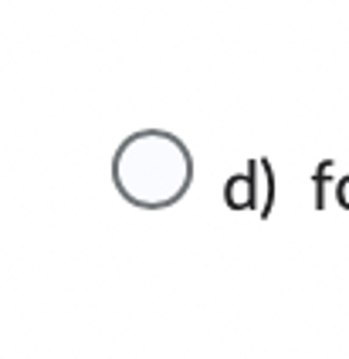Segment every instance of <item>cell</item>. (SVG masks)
I'll return each mask as SVG.
<instances>
[{
	"instance_id": "cell-1",
	"label": "cell",
	"mask_w": 349,
	"mask_h": 359,
	"mask_svg": "<svg viewBox=\"0 0 349 359\" xmlns=\"http://www.w3.org/2000/svg\"><path fill=\"white\" fill-rule=\"evenodd\" d=\"M193 153L170 129H136L112 153V187L136 210H170L193 187Z\"/></svg>"
},
{
	"instance_id": "cell-5",
	"label": "cell",
	"mask_w": 349,
	"mask_h": 359,
	"mask_svg": "<svg viewBox=\"0 0 349 359\" xmlns=\"http://www.w3.org/2000/svg\"><path fill=\"white\" fill-rule=\"evenodd\" d=\"M336 207L349 210V173H339V183H336Z\"/></svg>"
},
{
	"instance_id": "cell-3",
	"label": "cell",
	"mask_w": 349,
	"mask_h": 359,
	"mask_svg": "<svg viewBox=\"0 0 349 359\" xmlns=\"http://www.w3.org/2000/svg\"><path fill=\"white\" fill-rule=\"evenodd\" d=\"M224 203L227 210H254V177L247 166L224 180Z\"/></svg>"
},
{
	"instance_id": "cell-4",
	"label": "cell",
	"mask_w": 349,
	"mask_h": 359,
	"mask_svg": "<svg viewBox=\"0 0 349 359\" xmlns=\"http://www.w3.org/2000/svg\"><path fill=\"white\" fill-rule=\"evenodd\" d=\"M336 183H339L336 160H322L312 170V200H315V210H329V203H336Z\"/></svg>"
},
{
	"instance_id": "cell-2",
	"label": "cell",
	"mask_w": 349,
	"mask_h": 359,
	"mask_svg": "<svg viewBox=\"0 0 349 359\" xmlns=\"http://www.w3.org/2000/svg\"><path fill=\"white\" fill-rule=\"evenodd\" d=\"M247 170L254 177V210L258 217L268 220L271 210H275V197H278V177H275V166L268 156H251L247 160Z\"/></svg>"
}]
</instances>
